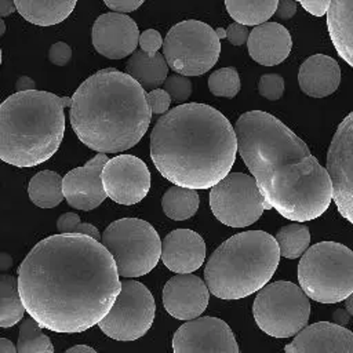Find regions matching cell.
I'll use <instances>...</instances> for the list:
<instances>
[{
    "mask_svg": "<svg viewBox=\"0 0 353 353\" xmlns=\"http://www.w3.org/2000/svg\"><path fill=\"white\" fill-rule=\"evenodd\" d=\"M207 284L194 274L178 273L163 288V305L168 314L178 320L199 317L208 305Z\"/></svg>",
    "mask_w": 353,
    "mask_h": 353,
    "instance_id": "18",
    "label": "cell"
},
{
    "mask_svg": "<svg viewBox=\"0 0 353 353\" xmlns=\"http://www.w3.org/2000/svg\"><path fill=\"white\" fill-rule=\"evenodd\" d=\"M350 313L345 309V307H339V309H336L335 312H334V314H332V321L335 323V324H338V325H346L347 323H349V320H350Z\"/></svg>",
    "mask_w": 353,
    "mask_h": 353,
    "instance_id": "43",
    "label": "cell"
},
{
    "mask_svg": "<svg viewBox=\"0 0 353 353\" xmlns=\"http://www.w3.org/2000/svg\"><path fill=\"white\" fill-rule=\"evenodd\" d=\"M76 3L77 0H14L21 17L39 26L63 22L74 10Z\"/></svg>",
    "mask_w": 353,
    "mask_h": 353,
    "instance_id": "24",
    "label": "cell"
},
{
    "mask_svg": "<svg viewBox=\"0 0 353 353\" xmlns=\"http://www.w3.org/2000/svg\"><path fill=\"white\" fill-rule=\"evenodd\" d=\"M4 33H6V23H4V21L0 18V37H1Z\"/></svg>",
    "mask_w": 353,
    "mask_h": 353,
    "instance_id": "51",
    "label": "cell"
},
{
    "mask_svg": "<svg viewBox=\"0 0 353 353\" xmlns=\"http://www.w3.org/2000/svg\"><path fill=\"white\" fill-rule=\"evenodd\" d=\"M17 280L28 314L41 328L66 334L98 324L120 291L110 252L81 233L39 241L21 262Z\"/></svg>",
    "mask_w": 353,
    "mask_h": 353,
    "instance_id": "1",
    "label": "cell"
},
{
    "mask_svg": "<svg viewBox=\"0 0 353 353\" xmlns=\"http://www.w3.org/2000/svg\"><path fill=\"white\" fill-rule=\"evenodd\" d=\"M29 199L40 208H52L62 203V176L51 170L39 171L28 186Z\"/></svg>",
    "mask_w": 353,
    "mask_h": 353,
    "instance_id": "26",
    "label": "cell"
},
{
    "mask_svg": "<svg viewBox=\"0 0 353 353\" xmlns=\"http://www.w3.org/2000/svg\"><path fill=\"white\" fill-rule=\"evenodd\" d=\"M72 99L48 91H17L0 103V160L15 167H34L59 148L65 112Z\"/></svg>",
    "mask_w": 353,
    "mask_h": 353,
    "instance_id": "5",
    "label": "cell"
},
{
    "mask_svg": "<svg viewBox=\"0 0 353 353\" xmlns=\"http://www.w3.org/2000/svg\"><path fill=\"white\" fill-rule=\"evenodd\" d=\"M343 301H346V306H345V309L350 313V314H353V305H352V294H349Z\"/></svg>",
    "mask_w": 353,
    "mask_h": 353,
    "instance_id": "49",
    "label": "cell"
},
{
    "mask_svg": "<svg viewBox=\"0 0 353 353\" xmlns=\"http://www.w3.org/2000/svg\"><path fill=\"white\" fill-rule=\"evenodd\" d=\"M145 0H103L106 7H109L112 11L117 12H130L135 11L142 6Z\"/></svg>",
    "mask_w": 353,
    "mask_h": 353,
    "instance_id": "40",
    "label": "cell"
},
{
    "mask_svg": "<svg viewBox=\"0 0 353 353\" xmlns=\"http://www.w3.org/2000/svg\"><path fill=\"white\" fill-rule=\"evenodd\" d=\"M325 165L332 200L342 216L353 222V113L338 125L327 152Z\"/></svg>",
    "mask_w": 353,
    "mask_h": 353,
    "instance_id": "13",
    "label": "cell"
},
{
    "mask_svg": "<svg viewBox=\"0 0 353 353\" xmlns=\"http://www.w3.org/2000/svg\"><path fill=\"white\" fill-rule=\"evenodd\" d=\"M298 83L303 94L313 98H324L336 91L341 83L338 62L324 54L306 58L298 72Z\"/></svg>",
    "mask_w": 353,
    "mask_h": 353,
    "instance_id": "22",
    "label": "cell"
},
{
    "mask_svg": "<svg viewBox=\"0 0 353 353\" xmlns=\"http://www.w3.org/2000/svg\"><path fill=\"white\" fill-rule=\"evenodd\" d=\"M200 197L196 189L174 185L161 199L164 214L174 221H185L193 216L199 208Z\"/></svg>",
    "mask_w": 353,
    "mask_h": 353,
    "instance_id": "28",
    "label": "cell"
},
{
    "mask_svg": "<svg viewBox=\"0 0 353 353\" xmlns=\"http://www.w3.org/2000/svg\"><path fill=\"white\" fill-rule=\"evenodd\" d=\"M225 33H226V39L233 44V46H243L245 44L247 39H248V29L245 25H241L239 22H233L230 23L226 29H225Z\"/></svg>",
    "mask_w": 353,
    "mask_h": 353,
    "instance_id": "39",
    "label": "cell"
},
{
    "mask_svg": "<svg viewBox=\"0 0 353 353\" xmlns=\"http://www.w3.org/2000/svg\"><path fill=\"white\" fill-rule=\"evenodd\" d=\"M160 258L174 273H192L204 262L205 243L197 232L175 229L161 241Z\"/></svg>",
    "mask_w": 353,
    "mask_h": 353,
    "instance_id": "20",
    "label": "cell"
},
{
    "mask_svg": "<svg viewBox=\"0 0 353 353\" xmlns=\"http://www.w3.org/2000/svg\"><path fill=\"white\" fill-rule=\"evenodd\" d=\"M258 91L269 101H279L284 92V79L279 73H265L259 77Z\"/></svg>",
    "mask_w": 353,
    "mask_h": 353,
    "instance_id": "35",
    "label": "cell"
},
{
    "mask_svg": "<svg viewBox=\"0 0 353 353\" xmlns=\"http://www.w3.org/2000/svg\"><path fill=\"white\" fill-rule=\"evenodd\" d=\"M175 353H239L230 327L218 317H196L182 324L172 336Z\"/></svg>",
    "mask_w": 353,
    "mask_h": 353,
    "instance_id": "15",
    "label": "cell"
},
{
    "mask_svg": "<svg viewBox=\"0 0 353 353\" xmlns=\"http://www.w3.org/2000/svg\"><path fill=\"white\" fill-rule=\"evenodd\" d=\"M230 121L205 103H183L165 112L150 134V157L157 171L183 188L210 189L236 160Z\"/></svg>",
    "mask_w": 353,
    "mask_h": 353,
    "instance_id": "3",
    "label": "cell"
},
{
    "mask_svg": "<svg viewBox=\"0 0 353 353\" xmlns=\"http://www.w3.org/2000/svg\"><path fill=\"white\" fill-rule=\"evenodd\" d=\"M237 150L268 204L290 221H312L328 208L330 176L306 143L283 121L262 110L236 124Z\"/></svg>",
    "mask_w": 353,
    "mask_h": 353,
    "instance_id": "2",
    "label": "cell"
},
{
    "mask_svg": "<svg viewBox=\"0 0 353 353\" xmlns=\"http://www.w3.org/2000/svg\"><path fill=\"white\" fill-rule=\"evenodd\" d=\"M210 207L221 223L244 228L256 222L272 207L263 199L254 176L244 172H228L210 190Z\"/></svg>",
    "mask_w": 353,
    "mask_h": 353,
    "instance_id": "11",
    "label": "cell"
},
{
    "mask_svg": "<svg viewBox=\"0 0 353 353\" xmlns=\"http://www.w3.org/2000/svg\"><path fill=\"white\" fill-rule=\"evenodd\" d=\"M247 48L250 57L263 65L274 66L281 63L292 48L291 34L277 22H262L248 33Z\"/></svg>",
    "mask_w": 353,
    "mask_h": 353,
    "instance_id": "21",
    "label": "cell"
},
{
    "mask_svg": "<svg viewBox=\"0 0 353 353\" xmlns=\"http://www.w3.org/2000/svg\"><path fill=\"white\" fill-rule=\"evenodd\" d=\"M69 120L90 149L117 153L135 146L152 120L143 87L114 68L85 79L70 98Z\"/></svg>",
    "mask_w": 353,
    "mask_h": 353,
    "instance_id": "4",
    "label": "cell"
},
{
    "mask_svg": "<svg viewBox=\"0 0 353 353\" xmlns=\"http://www.w3.org/2000/svg\"><path fill=\"white\" fill-rule=\"evenodd\" d=\"M163 84H164V91L171 97V99L176 102H185L192 95L193 85L188 76L175 73L165 77Z\"/></svg>",
    "mask_w": 353,
    "mask_h": 353,
    "instance_id": "34",
    "label": "cell"
},
{
    "mask_svg": "<svg viewBox=\"0 0 353 353\" xmlns=\"http://www.w3.org/2000/svg\"><path fill=\"white\" fill-rule=\"evenodd\" d=\"M296 12V3L295 0H279L276 7V17L283 21L291 19Z\"/></svg>",
    "mask_w": 353,
    "mask_h": 353,
    "instance_id": "41",
    "label": "cell"
},
{
    "mask_svg": "<svg viewBox=\"0 0 353 353\" xmlns=\"http://www.w3.org/2000/svg\"><path fill=\"white\" fill-rule=\"evenodd\" d=\"M36 87L34 80H32L28 76H19L15 81V90L17 91H26V90H33Z\"/></svg>",
    "mask_w": 353,
    "mask_h": 353,
    "instance_id": "44",
    "label": "cell"
},
{
    "mask_svg": "<svg viewBox=\"0 0 353 353\" xmlns=\"http://www.w3.org/2000/svg\"><path fill=\"white\" fill-rule=\"evenodd\" d=\"M108 156L98 152L84 165L70 170L62 178V193L68 204L76 210L91 211L108 196L101 181V171Z\"/></svg>",
    "mask_w": 353,
    "mask_h": 353,
    "instance_id": "17",
    "label": "cell"
},
{
    "mask_svg": "<svg viewBox=\"0 0 353 353\" xmlns=\"http://www.w3.org/2000/svg\"><path fill=\"white\" fill-rule=\"evenodd\" d=\"M80 353V352H84V353H95L97 350L94 349V347H91V346H88V345H76V346H72V347H69L68 350H66V353Z\"/></svg>",
    "mask_w": 353,
    "mask_h": 353,
    "instance_id": "48",
    "label": "cell"
},
{
    "mask_svg": "<svg viewBox=\"0 0 353 353\" xmlns=\"http://www.w3.org/2000/svg\"><path fill=\"white\" fill-rule=\"evenodd\" d=\"M215 33H216V36H218L219 39H223V37L226 36V33H225V29H222V28H218V29H215Z\"/></svg>",
    "mask_w": 353,
    "mask_h": 353,
    "instance_id": "50",
    "label": "cell"
},
{
    "mask_svg": "<svg viewBox=\"0 0 353 353\" xmlns=\"http://www.w3.org/2000/svg\"><path fill=\"white\" fill-rule=\"evenodd\" d=\"M17 347L7 338H0V353H15Z\"/></svg>",
    "mask_w": 353,
    "mask_h": 353,
    "instance_id": "47",
    "label": "cell"
},
{
    "mask_svg": "<svg viewBox=\"0 0 353 353\" xmlns=\"http://www.w3.org/2000/svg\"><path fill=\"white\" fill-rule=\"evenodd\" d=\"M15 10L14 0H0V18L11 15Z\"/></svg>",
    "mask_w": 353,
    "mask_h": 353,
    "instance_id": "45",
    "label": "cell"
},
{
    "mask_svg": "<svg viewBox=\"0 0 353 353\" xmlns=\"http://www.w3.org/2000/svg\"><path fill=\"white\" fill-rule=\"evenodd\" d=\"M298 281L307 298L336 303L353 292V252L335 241L307 247L298 263Z\"/></svg>",
    "mask_w": 353,
    "mask_h": 353,
    "instance_id": "7",
    "label": "cell"
},
{
    "mask_svg": "<svg viewBox=\"0 0 353 353\" xmlns=\"http://www.w3.org/2000/svg\"><path fill=\"white\" fill-rule=\"evenodd\" d=\"M280 261L274 237L263 230L237 233L222 243L204 269L208 291L221 299H241L269 283Z\"/></svg>",
    "mask_w": 353,
    "mask_h": 353,
    "instance_id": "6",
    "label": "cell"
},
{
    "mask_svg": "<svg viewBox=\"0 0 353 353\" xmlns=\"http://www.w3.org/2000/svg\"><path fill=\"white\" fill-rule=\"evenodd\" d=\"M353 0H330L327 14V26L331 41L338 54L346 61L349 66H353Z\"/></svg>",
    "mask_w": 353,
    "mask_h": 353,
    "instance_id": "23",
    "label": "cell"
},
{
    "mask_svg": "<svg viewBox=\"0 0 353 353\" xmlns=\"http://www.w3.org/2000/svg\"><path fill=\"white\" fill-rule=\"evenodd\" d=\"M91 36L97 52L109 59H121L137 48L139 30L131 17L108 12L95 19Z\"/></svg>",
    "mask_w": 353,
    "mask_h": 353,
    "instance_id": "16",
    "label": "cell"
},
{
    "mask_svg": "<svg viewBox=\"0 0 353 353\" xmlns=\"http://www.w3.org/2000/svg\"><path fill=\"white\" fill-rule=\"evenodd\" d=\"M146 99L150 108V112L154 114H163L170 109L171 97L163 88H153L146 94Z\"/></svg>",
    "mask_w": 353,
    "mask_h": 353,
    "instance_id": "36",
    "label": "cell"
},
{
    "mask_svg": "<svg viewBox=\"0 0 353 353\" xmlns=\"http://www.w3.org/2000/svg\"><path fill=\"white\" fill-rule=\"evenodd\" d=\"M154 298L139 281H120V291L108 313L98 321L101 331L116 341H135L153 324Z\"/></svg>",
    "mask_w": 353,
    "mask_h": 353,
    "instance_id": "12",
    "label": "cell"
},
{
    "mask_svg": "<svg viewBox=\"0 0 353 353\" xmlns=\"http://www.w3.org/2000/svg\"><path fill=\"white\" fill-rule=\"evenodd\" d=\"M301 6L312 15L321 17L325 14L330 0H298Z\"/></svg>",
    "mask_w": 353,
    "mask_h": 353,
    "instance_id": "42",
    "label": "cell"
},
{
    "mask_svg": "<svg viewBox=\"0 0 353 353\" xmlns=\"http://www.w3.org/2000/svg\"><path fill=\"white\" fill-rule=\"evenodd\" d=\"M101 243L110 252L121 277H139L159 262L161 240L156 229L139 218H121L101 234Z\"/></svg>",
    "mask_w": 353,
    "mask_h": 353,
    "instance_id": "8",
    "label": "cell"
},
{
    "mask_svg": "<svg viewBox=\"0 0 353 353\" xmlns=\"http://www.w3.org/2000/svg\"><path fill=\"white\" fill-rule=\"evenodd\" d=\"M101 181L106 196L114 203L132 205L148 194L150 172L139 157L120 154L106 160L101 171Z\"/></svg>",
    "mask_w": 353,
    "mask_h": 353,
    "instance_id": "14",
    "label": "cell"
},
{
    "mask_svg": "<svg viewBox=\"0 0 353 353\" xmlns=\"http://www.w3.org/2000/svg\"><path fill=\"white\" fill-rule=\"evenodd\" d=\"M284 350L287 353H352L353 332L335 323L319 321L296 332Z\"/></svg>",
    "mask_w": 353,
    "mask_h": 353,
    "instance_id": "19",
    "label": "cell"
},
{
    "mask_svg": "<svg viewBox=\"0 0 353 353\" xmlns=\"http://www.w3.org/2000/svg\"><path fill=\"white\" fill-rule=\"evenodd\" d=\"M161 44H163V37L154 29H146L139 34L138 46L148 55H154L161 48Z\"/></svg>",
    "mask_w": 353,
    "mask_h": 353,
    "instance_id": "37",
    "label": "cell"
},
{
    "mask_svg": "<svg viewBox=\"0 0 353 353\" xmlns=\"http://www.w3.org/2000/svg\"><path fill=\"white\" fill-rule=\"evenodd\" d=\"M25 313L19 296L18 280L12 274H0V327L8 328L22 320Z\"/></svg>",
    "mask_w": 353,
    "mask_h": 353,
    "instance_id": "29",
    "label": "cell"
},
{
    "mask_svg": "<svg viewBox=\"0 0 353 353\" xmlns=\"http://www.w3.org/2000/svg\"><path fill=\"white\" fill-rule=\"evenodd\" d=\"M18 353H52L54 346L50 338L41 331L40 324L28 316L19 325V335L17 342Z\"/></svg>",
    "mask_w": 353,
    "mask_h": 353,
    "instance_id": "31",
    "label": "cell"
},
{
    "mask_svg": "<svg viewBox=\"0 0 353 353\" xmlns=\"http://www.w3.org/2000/svg\"><path fill=\"white\" fill-rule=\"evenodd\" d=\"M161 48L168 69L183 76H200L216 63L221 40L205 22L186 19L168 30Z\"/></svg>",
    "mask_w": 353,
    "mask_h": 353,
    "instance_id": "10",
    "label": "cell"
},
{
    "mask_svg": "<svg viewBox=\"0 0 353 353\" xmlns=\"http://www.w3.org/2000/svg\"><path fill=\"white\" fill-rule=\"evenodd\" d=\"M252 314L256 325L274 338H288L309 321L310 302L301 287L291 281H274L258 290Z\"/></svg>",
    "mask_w": 353,
    "mask_h": 353,
    "instance_id": "9",
    "label": "cell"
},
{
    "mask_svg": "<svg viewBox=\"0 0 353 353\" xmlns=\"http://www.w3.org/2000/svg\"><path fill=\"white\" fill-rule=\"evenodd\" d=\"M125 63V73L137 80L143 90L159 88L167 77L168 65L159 51L148 55L141 48L134 50Z\"/></svg>",
    "mask_w": 353,
    "mask_h": 353,
    "instance_id": "25",
    "label": "cell"
},
{
    "mask_svg": "<svg viewBox=\"0 0 353 353\" xmlns=\"http://www.w3.org/2000/svg\"><path fill=\"white\" fill-rule=\"evenodd\" d=\"M72 58V48L63 43V41H57L51 44L48 50V59L51 63L57 66H63L66 65Z\"/></svg>",
    "mask_w": 353,
    "mask_h": 353,
    "instance_id": "38",
    "label": "cell"
},
{
    "mask_svg": "<svg viewBox=\"0 0 353 353\" xmlns=\"http://www.w3.org/2000/svg\"><path fill=\"white\" fill-rule=\"evenodd\" d=\"M210 92L215 97L233 98L240 91V77L234 68H221L208 77Z\"/></svg>",
    "mask_w": 353,
    "mask_h": 353,
    "instance_id": "32",
    "label": "cell"
},
{
    "mask_svg": "<svg viewBox=\"0 0 353 353\" xmlns=\"http://www.w3.org/2000/svg\"><path fill=\"white\" fill-rule=\"evenodd\" d=\"M0 65H1V48H0Z\"/></svg>",
    "mask_w": 353,
    "mask_h": 353,
    "instance_id": "52",
    "label": "cell"
},
{
    "mask_svg": "<svg viewBox=\"0 0 353 353\" xmlns=\"http://www.w3.org/2000/svg\"><path fill=\"white\" fill-rule=\"evenodd\" d=\"M12 266V258L7 252H0V272H6Z\"/></svg>",
    "mask_w": 353,
    "mask_h": 353,
    "instance_id": "46",
    "label": "cell"
},
{
    "mask_svg": "<svg viewBox=\"0 0 353 353\" xmlns=\"http://www.w3.org/2000/svg\"><path fill=\"white\" fill-rule=\"evenodd\" d=\"M280 256L295 259L301 256L310 244V232L305 225L290 223L279 229L274 237Z\"/></svg>",
    "mask_w": 353,
    "mask_h": 353,
    "instance_id": "30",
    "label": "cell"
},
{
    "mask_svg": "<svg viewBox=\"0 0 353 353\" xmlns=\"http://www.w3.org/2000/svg\"><path fill=\"white\" fill-rule=\"evenodd\" d=\"M279 0H225L229 15L239 23L255 26L274 15Z\"/></svg>",
    "mask_w": 353,
    "mask_h": 353,
    "instance_id": "27",
    "label": "cell"
},
{
    "mask_svg": "<svg viewBox=\"0 0 353 353\" xmlns=\"http://www.w3.org/2000/svg\"><path fill=\"white\" fill-rule=\"evenodd\" d=\"M57 229L61 233H81V234L91 236L97 240L101 239L99 230L91 223L81 222L80 216L74 212L62 214L57 221Z\"/></svg>",
    "mask_w": 353,
    "mask_h": 353,
    "instance_id": "33",
    "label": "cell"
}]
</instances>
